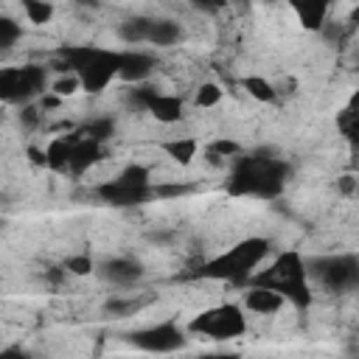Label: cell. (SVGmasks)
Instances as JSON below:
<instances>
[{
	"label": "cell",
	"mask_w": 359,
	"mask_h": 359,
	"mask_svg": "<svg viewBox=\"0 0 359 359\" xmlns=\"http://www.w3.org/2000/svg\"><path fill=\"white\" fill-rule=\"evenodd\" d=\"M289 165L278 157H238L230 180L227 194L233 196H278L283 191Z\"/></svg>",
	"instance_id": "6da1fadb"
},
{
	"label": "cell",
	"mask_w": 359,
	"mask_h": 359,
	"mask_svg": "<svg viewBox=\"0 0 359 359\" xmlns=\"http://www.w3.org/2000/svg\"><path fill=\"white\" fill-rule=\"evenodd\" d=\"M247 283H261V286H272L278 289L286 300H292L294 306H309L311 303V286H309V272L306 264L297 252H278L275 261L269 264V269L252 272Z\"/></svg>",
	"instance_id": "7a4b0ae2"
},
{
	"label": "cell",
	"mask_w": 359,
	"mask_h": 359,
	"mask_svg": "<svg viewBox=\"0 0 359 359\" xmlns=\"http://www.w3.org/2000/svg\"><path fill=\"white\" fill-rule=\"evenodd\" d=\"M269 252V241L266 238H247L241 244H236L233 250H227L224 255L202 264L199 275L202 278H213V280H230V283H247L252 269L261 266V261Z\"/></svg>",
	"instance_id": "3957f363"
},
{
	"label": "cell",
	"mask_w": 359,
	"mask_h": 359,
	"mask_svg": "<svg viewBox=\"0 0 359 359\" xmlns=\"http://www.w3.org/2000/svg\"><path fill=\"white\" fill-rule=\"evenodd\" d=\"M62 56L67 59L70 70L79 76L84 93H104L109 81L118 76V50L79 45V48H65Z\"/></svg>",
	"instance_id": "277c9868"
},
{
	"label": "cell",
	"mask_w": 359,
	"mask_h": 359,
	"mask_svg": "<svg viewBox=\"0 0 359 359\" xmlns=\"http://www.w3.org/2000/svg\"><path fill=\"white\" fill-rule=\"evenodd\" d=\"M188 331L199 334V337H208V339H236L247 331V317H244L241 306L222 303V306H213V309L196 314L188 323Z\"/></svg>",
	"instance_id": "5b68a950"
},
{
	"label": "cell",
	"mask_w": 359,
	"mask_h": 359,
	"mask_svg": "<svg viewBox=\"0 0 359 359\" xmlns=\"http://www.w3.org/2000/svg\"><path fill=\"white\" fill-rule=\"evenodd\" d=\"M314 269H306V272H314L323 286L328 292H348L359 283V261L356 255H331V258H320L311 264Z\"/></svg>",
	"instance_id": "8992f818"
},
{
	"label": "cell",
	"mask_w": 359,
	"mask_h": 359,
	"mask_svg": "<svg viewBox=\"0 0 359 359\" xmlns=\"http://www.w3.org/2000/svg\"><path fill=\"white\" fill-rule=\"evenodd\" d=\"M129 342L140 351H149V353H171V351H180L185 345V331L174 320H165V323L132 331Z\"/></svg>",
	"instance_id": "52a82bcc"
},
{
	"label": "cell",
	"mask_w": 359,
	"mask_h": 359,
	"mask_svg": "<svg viewBox=\"0 0 359 359\" xmlns=\"http://www.w3.org/2000/svg\"><path fill=\"white\" fill-rule=\"evenodd\" d=\"M95 196L107 205L129 208V205H140V202L151 199V185H132V182L115 177V180H107V182L95 185Z\"/></svg>",
	"instance_id": "ba28073f"
},
{
	"label": "cell",
	"mask_w": 359,
	"mask_h": 359,
	"mask_svg": "<svg viewBox=\"0 0 359 359\" xmlns=\"http://www.w3.org/2000/svg\"><path fill=\"white\" fill-rule=\"evenodd\" d=\"M154 73V59L143 50H118V76L126 84H143Z\"/></svg>",
	"instance_id": "9c48e42d"
},
{
	"label": "cell",
	"mask_w": 359,
	"mask_h": 359,
	"mask_svg": "<svg viewBox=\"0 0 359 359\" xmlns=\"http://www.w3.org/2000/svg\"><path fill=\"white\" fill-rule=\"evenodd\" d=\"M289 300L272 289V286H261V283H250L244 292V309L252 314H278Z\"/></svg>",
	"instance_id": "30bf717a"
},
{
	"label": "cell",
	"mask_w": 359,
	"mask_h": 359,
	"mask_svg": "<svg viewBox=\"0 0 359 359\" xmlns=\"http://www.w3.org/2000/svg\"><path fill=\"white\" fill-rule=\"evenodd\" d=\"M146 112H151V118L157 121V123H177V121H182V115H185V101L180 98V95H174V93H151V98L146 101Z\"/></svg>",
	"instance_id": "8fae6325"
},
{
	"label": "cell",
	"mask_w": 359,
	"mask_h": 359,
	"mask_svg": "<svg viewBox=\"0 0 359 359\" xmlns=\"http://www.w3.org/2000/svg\"><path fill=\"white\" fill-rule=\"evenodd\" d=\"M34 93L22 79V67H0V101L6 104H25Z\"/></svg>",
	"instance_id": "7c38bea8"
},
{
	"label": "cell",
	"mask_w": 359,
	"mask_h": 359,
	"mask_svg": "<svg viewBox=\"0 0 359 359\" xmlns=\"http://www.w3.org/2000/svg\"><path fill=\"white\" fill-rule=\"evenodd\" d=\"M98 272H101V278L109 280L112 286H132V283L143 275L140 264L132 261V258H109V261L101 264Z\"/></svg>",
	"instance_id": "4fadbf2b"
},
{
	"label": "cell",
	"mask_w": 359,
	"mask_h": 359,
	"mask_svg": "<svg viewBox=\"0 0 359 359\" xmlns=\"http://www.w3.org/2000/svg\"><path fill=\"white\" fill-rule=\"evenodd\" d=\"M286 3L294 8V14L306 31H320L328 20L331 0H286Z\"/></svg>",
	"instance_id": "5bb4252c"
},
{
	"label": "cell",
	"mask_w": 359,
	"mask_h": 359,
	"mask_svg": "<svg viewBox=\"0 0 359 359\" xmlns=\"http://www.w3.org/2000/svg\"><path fill=\"white\" fill-rule=\"evenodd\" d=\"M79 135H81V132H79ZM98 157H101V143H95V140H90V137H79L76 146H73V151H70V160H67L65 171H70L73 177H81L90 165L98 163Z\"/></svg>",
	"instance_id": "9a60e30c"
},
{
	"label": "cell",
	"mask_w": 359,
	"mask_h": 359,
	"mask_svg": "<svg viewBox=\"0 0 359 359\" xmlns=\"http://www.w3.org/2000/svg\"><path fill=\"white\" fill-rule=\"evenodd\" d=\"M81 135L76 132V135H62V137H53L48 146H45V165L48 168H53V171H65V165H67V160H70V151H73V146H76V140H79Z\"/></svg>",
	"instance_id": "2e32d148"
},
{
	"label": "cell",
	"mask_w": 359,
	"mask_h": 359,
	"mask_svg": "<svg viewBox=\"0 0 359 359\" xmlns=\"http://www.w3.org/2000/svg\"><path fill=\"white\" fill-rule=\"evenodd\" d=\"M182 36H185V31H182L180 22H174V20H151V28H149L146 42H151L157 48H171Z\"/></svg>",
	"instance_id": "e0dca14e"
},
{
	"label": "cell",
	"mask_w": 359,
	"mask_h": 359,
	"mask_svg": "<svg viewBox=\"0 0 359 359\" xmlns=\"http://www.w3.org/2000/svg\"><path fill=\"white\" fill-rule=\"evenodd\" d=\"M160 151L165 157H171L174 163H180V165H191L194 157L199 154V143L194 137H171V140L160 143Z\"/></svg>",
	"instance_id": "ac0fdd59"
},
{
	"label": "cell",
	"mask_w": 359,
	"mask_h": 359,
	"mask_svg": "<svg viewBox=\"0 0 359 359\" xmlns=\"http://www.w3.org/2000/svg\"><path fill=\"white\" fill-rule=\"evenodd\" d=\"M149 28H151V17H129L118 25V36L126 45H140V42H146Z\"/></svg>",
	"instance_id": "d6986e66"
},
{
	"label": "cell",
	"mask_w": 359,
	"mask_h": 359,
	"mask_svg": "<svg viewBox=\"0 0 359 359\" xmlns=\"http://www.w3.org/2000/svg\"><path fill=\"white\" fill-rule=\"evenodd\" d=\"M241 87H244V90H247V95H250V98H255L258 104H272V101L278 98L275 84H272L269 79H264V76H244Z\"/></svg>",
	"instance_id": "ffe728a7"
},
{
	"label": "cell",
	"mask_w": 359,
	"mask_h": 359,
	"mask_svg": "<svg viewBox=\"0 0 359 359\" xmlns=\"http://www.w3.org/2000/svg\"><path fill=\"white\" fill-rule=\"evenodd\" d=\"M22 14L31 25H48L53 20V3L50 0H20Z\"/></svg>",
	"instance_id": "44dd1931"
},
{
	"label": "cell",
	"mask_w": 359,
	"mask_h": 359,
	"mask_svg": "<svg viewBox=\"0 0 359 359\" xmlns=\"http://www.w3.org/2000/svg\"><path fill=\"white\" fill-rule=\"evenodd\" d=\"M222 98H224V90H222L216 81H202V84L196 87V93H194V107L210 109V107H216Z\"/></svg>",
	"instance_id": "7402d4cb"
},
{
	"label": "cell",
	"mask_w": 359,
	"mask_h": 359,
	"mask_svg": "<svg viewBox=\"0 0 359 359\" xmlns=\"http://www.w3.org/2000/svg\"><path fill=\"white\" fill-rule=\"evenodd\" d=\"M151 297H112L107 303V311L112 317H129V314H137L143 306H149Z\"/></svg>",
	"instance_id": "603a6c76"
},
{
	"label": "cell",
	"mask_w": 359,
	"mask_h": 359,
	"mask_svg": "<svg viewBox=\"0 0 359 359\" xmlns=\"http://www.w3.org/2000/svg\"><path fill=\"white\" fill-rule=\"evenodd\" d=\"M79 90H81V81H79V76H76L73 70L59 73V76L50 81V93L59 95V98H70V95H76Z\"/></svg>",
	"instance_id": "cb8c5ba5"
},
{
	"label": "cell",
	"mask_w": 359,
	"mask_h": 359,
	"mask_svg": "<svg viewBox=\"0 0 359 359\" xmlns=\"http://www.w3.org/2000/svg\"><path fill=\"white\" fill-rule=\"evenodd\" d=\"M79 132H81V137H90V140H95V143H104L107 137H112L115 123H112V118H95V121H90L84 129H79Z\"/></svg>",
	"instance_id": "d4e9b609"
},
{
	"label": "cell",
	"mask_w": 359,
	"mask_h": 359,
	"mask_svg": "<svg viewBox=\"0 0 359 359\" xmlns=\"http://www.w3.org/2000/svg\"><path fill=\"white\" fill-rule=\"evenodd\" d=\"M65 272H67V275H76V278H84V275L95 272V261H93L87 252L67 255V258H65Z\"/></svg>",
	"instance_id": "484cf974"
},
{
	"label": "cell",
	"mask_w": 359,
	"mask_h": 359,
	"mask_svg": "<svg viewBox=\"0 0 359 359\" xmlns=\"http://www.w3.org/2000/svg\"><path fill=\"white\" fill-rule=\"evenodd\" d=\"M191 191H194L191 182H160V185H151V196H154V199L185 196V194H191Z\"/></svg>",
	"instance_id": "4316f807"
},
{
	"label": "cell",
	"mask_w": 359,
	"mask_h": 359,
	"mask_svg": "<svg viewBox=\"0 0 359 359\" xmlns=\"http://www.w3.org/2000/svg\"><path fill=\"white\" fill-rule=\"evenodd\" d=\"M118 177L132 182V185H151V171L146 165H137V163H129Z\"/></svg>",
	"instance_id": "83f0119b"
},
{
	"label": "cell",
	"mask_w": 359,
	"mask_h": 359,
	"mask_svg": "<svg viewBox=\"0 0 359 359\" xmlns=\"http://www.w3.org/2000/svg\"><path fill=\"white\" fill-rule=\"evenodd\" d=\"M20 36H22L20 22H14L11 17H0V48H11Z\"/></svg>",
	"instance_id": "f1b7e54d"
},
{
	"label": "cell",
	"mask_w": 359,
	"mask_h": 359,
	"mask_svg": "<svg viewBox=\"0 0 359 359\" xmlns=\"http://www.w3.org/2000/svg\"><path fill=\"white\" fill-rule=\"evenodd\" d=\"M208 151L219 154L222 160H224V157H238V154H241V143H236V140H230V137H216V140L208 146Z\"/></svg>",
	"instance_id": "f546056e"
},
{
	"label": "cell",
	"mask_w": 359,
	"mask_h": 359,
	"mask_svg": "<svg viewBox=\"0 0 359 359\" xmlns=\"http://www.w3.org/2000/svg\"><path fill=\"white\" fill-rule=\"evenodd\" d=\"M337 123H339V129H342V135H345L348 140H353V137H356V126H359V121H356V112H353V107L342 109V115L337 118Z\"/></svg>",
	"instance_id": "4dcf8cb0"
},
{
	"label": "cell",
	"mask_w": 359,
	"mask_h": 359,
	"mask_svg": "<svg viewBox=\"0 0 359 359\" xmlns=\"http://www.w3.org/2000/svg\"><path fill=\"white\" fill-rule=\"evenodd\" d=\"M20 123L22 126H28V129H34L36 123H39V107H34V104H22L20 107Z\"/></svg>",
	"instance_id": "1f68e13d"
},
{
	"label": "cell",
	"mask_w": 359,
	"mask_h": 359,
	"mask_svg": "<svg viewBox=\"0 0 359 359\" xmlns=\"http://www.w3.org/2000/svg\"><path fill=\"white\" fill-rule=\"evenodd\" d=\"M196 11H205V14H216V11H222L224 6H227V0H188Z\"/></svg>",
	"instance_id": "d6a6232c"
},
{
	"label": "cell",
	"mask_w": 359,
	"mask_h": 359,
	"mask_svg": "<svg viewBox=\"0 0 359 359\" xmlns=\"http://www.w3.org/2000/svg\"><path fill=\"white\" fill-rule=\"evenodd\" d=\"M337 188H339V194H345V196H353V194H356V177H353V174H345V177H339V180H337Z\"/></svg>",
	"instance_id": "836d02e7"
},
{
	"label": "cell",
	"mask_w": 359,
	"mask_h": 359,
	"mask_svg": "<svg viewBox=\"0 0 359 359\" xmlns=\"http://www.w3.org/2000/svg\"><path fill=\"white\" fill-rule=\"evenodd\" d=\"M28 157H31V163H36V165H45V151L42 149H28Z\"/></svg>",
	"instance_id": "e575fe53"
},
{
	"label": "cell",
	"mask_w": 359,
	"mask_h": 359,
	"mask_svg": "<svg viewBox=\"0 0 359 359\" xmlns=\"http://www.w3.org/2000/svg\"><path fill=\"white\" fill-rule=\"evenodd\" d=\"M79 6H84V8H98L101 6V0H76Z\"/></svg>",
	"instance_id": "d590c367"
}]
</instances>
